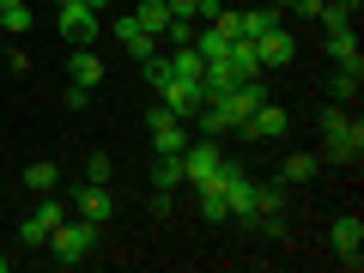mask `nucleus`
<instances>
[{"mask_svg":"<svg viewBox=\"0 0 364 273\" xmlns=\"http://www.w3.org/2000/svg\"><path fill=\"white\" fill-rule=\"evenodd\" d=\"M322 134H328V158H334V164H358L364 158V128H358V116H352L346 104L322 109Z\"/></svg>","mask_w":364,"mask_h":273,"instance_id":"1","label":"nucleus"},{"mask_svg":"<svg viewBox=\"0 0 364 273\" xmlns=\"http://www.w3.org/2000/svg\"><path fill=\"white\" fill-rule=\"evenodd\" d=\"M43 249H49L61 267H79V261L97 249V225H91V219H61V225L49 231V243H43Z\"/></svg>","mask_w":364,"mask_h":273,"instance_id":"2","label":"nucleus"},{"mask_svg":"<svg viewBox=\"0 0 364 273\" xmlns=\"http://www.w3.org/2000/svg\"><path fill=\"white\" fill-rule=\"evenodd\" d=\"M61 219H67V200L55 195V188H49V195H37V207H31V219L18 225V243H25V249H43V243H49V231H55Z\"/></svg>","mask_w":364,"mask_h":273,"instance_id":"3","label":"nucleus"},{"mask_svg":"<svg viewBox=\"0 0 364 273\" xmlns=\"http://www.w3.org/2000/svg\"><path fill=\"white\" fill-rule=\"evenodd\" d=\"M219 164H225V152L213 146V134H200V140H188V146H182V182L207 188V182L219 176Z\"/></svg>","mask_w":364,"mask_h":273,"instance_id":"4","label":"nucleus"},{"mask_svg":"<svg viewBox=\"0 0 364 273\" xmlns=\"http://www.w3.org/2000/svg\"><path fill=\"white\" fill-rule=\"evenodd\" d=\"M207 104V85H200V79H164V85H158V109H170V116H195V109Z\"/></svg>","mask_w":364,"mask_h":273,"instance_id":"5","label":"nucleus"},{"mask_svg":"<svg viewBox=\"0 0 364 273\" xmlns=\"http://www.w3.org/2000/svg\"><path fill=\"white\" fill-rule=\"evenodd\" d=\"M237 128H243L249 140H286V128H291V109H279V104L267 97V104H255L243 122H237Z\"/></svg>","mask_w":364,"mask_h":273,"instance_id":"6","label":"nucleus"},{"mask_svg":"<svg viewBox=\"0 0 364 273\" xmlns=\"http://www.w3.org/2000/svg\"><path fill=\"white\" fill-rule=\"evenodd\" d=\"M328 243H334V255L340 261H346V267H358V249H364V219H358V213H340V219L334 225H328Z\"/></svg>","mask_w":364,"mask_h":273,"instance_id":"7","label":"nucleus"},{"mask_svg":"<svg viewBox=\"0 0 364 273\" xmlns=\"http://www.w3.org/2000/svg\"><path fill=\"white\" fill-rule=\"evenodd\" d=\"M255 61L261 67H291V61H298V37H291L286 25L261 31V37H255Z\"/></svg>","mask_w":364,"mask_h":273,"instance_id":"8","label":"nucleus"},{"mask_svg":"<svg viewBox=\"0 0 364 273\" xmlns=\"http://www.w3.org/2000/svg\"><path fill=\"white\" fill-rule=\"evenodd\" d=\"M97 31H104V18L91 13V6H79V0L61 6V37L73 43V49H79V43H97Z\"/></svg>","mask_w":364,"mask_h":273,"instance_id":"9","label":"nucleus"},{"mask_svg":"<svg viewBox=\"0 0 364 273\" xmlns=\"http://www.w3.org/2000/svg\"><path fill=\"white\" fill-rule=\"evenodd\" d=\"M188 140H195V134H188V122H182V116L152 109V152H182Z\"/></svg>","mask_w":364,"mask_h":273,"instance_id":"10","label":"nucleus"},{"mask_svg":"<svg viewBox=\"0 0 364 273\" xmlns=\"http://www.w3.org/2000/svg\"><path fill=\"white\" fill-rule=\"evenodd\" d=\"M116 37H122V49H128L134 61L158 55V37H152V31H140V18H134V13H116Z\"/></svg>","mask_w":364,"mask_h":273,"instance_id":"11","label":"nucleus"},{"mask_svg":"<svg viewBox=\"0 0 364 273\" xmlns=\"http://www.w3.org/2000/svg\"><path fill=\"white\" fill-rule=\"evenodd\" d=\"M73 207H79V219H91L97 231H104V225H109V213H116V200H109V188H97V182H85Z\"/></svg>","mask_w":364,"mask_h":273,"instance_id":"12","label":"nucleus"},{"mask_svg":"<svg viewBox=\"0 0 364 273\" xmlns=\"http://www.w3.org/2000/svg\"><path fill=\"white\" fill-rule=\"evenodd\" d=\"M67 73H73V85H97V79H104V55L91 49V43H79V49L67 55Z\"/></svg>","mask_w":364,"mask_h":273,"instance_id":"13","label":"nucleus"},{"mask_svg":"<svg viewBox=\"0 0 364 273\" xmlns=\"http://www.w3.org/2000/svg\"><path fill=\"white\" fill-rule=\"evenodd\" d=\"M170 188H182V152L152 158V195H170Z\"/></svg>","mask_w":364,"mask_h":273,"instance_id":"14","label":"nucleus"},{"mask_svg":"<svg viewBox=\"0 0 364 273\" xmlns=\"http://www.w3.org/2000/svg\"><path fill=\"white\" fill-rule=\"evenodd\" d=\"M225 67H231L237 79L261 73V61H255V37H231V49H225Z\"/></svg>","mask_w":364,"mask_h":273,"instance_id":"15","label":"nucleus"},{"mask_svg":"<svg viewBox=\"0 0 364 273\" xmlns=\"http://www.w3.org/2000/svg\"><path fill=\"white\" fill-rule=\"evenodd\" d=\"M273 25H279V6H267V0L249 6V13H237V37H261V31H273Z\"/></svg>","mask_w":364,"mask_h":273,"instance_id":"16","label":"nucleus"},{"mask_svg":"<svg viewBox=\"0 0 364 273\" xmlns=\"http://www.w3.org/2000/svg\"><path fill=\"white\" fill-rule=\"evenodd\" d=\"M328 55H334L340 67H364V55H358V31H328Z\"/></svg>","mask_w":364,"mask_h":273,"instance_id":"17","label":"nucleus"},{"mask_svg":"<svg viewBox=\"0 0 364 273\" xmlns=\"http://www.w3.org/2000/svg\"><path fill=\"white\" fill-rule=\"evenodd\" d=\"M55 182H61V164H49V158H37V164H25V188H31V195H49Z\"/></svg>","mask_w":364,"mask_h":273,"instance_id":"18","label":"nucleus"},{"mask_svg":"<svg viewBox=\"0 0 364 273\" xmlns=\"http://www.w3.org/2000/svg\"><path fill=\"white\" fill-rule=\"evenodd\" d=\"M316 18H322L328 31H346L352 18H358V0H322V13H316Z\"/></svg>","mask_w":364,"mask_h":273,"instance_id":"19","label":"nucleus"},{"mask_svg":"<svg viewBox=\"0 0 364 273\" xmlns=\"http://www.w3.org/2000/svg\"><path fill=\"white\" fill-rule=\"evenodd\" d=\"M170 73H176V79H200V73H207V61H200L195 43H182V49L170 55Z\"/></svg>","mask_w":364,"mask_h":273,"instance_id":"20","label":"nucleus"},{"mask_svg":"<svg viewBox=\"0 0 364 273\" xmlns=\"http://www.w3.org/2000/svg\"><path fill=\"white\" fill-rule=\"evenodd\" d=\"M134 18H140V31L164 37V25H170V6H164V0H140V6H134Z\"/></svg>","mask_w":364,"mask_h":273,"instance_id":"21","label":"nucleus"},{"mask_svg":"<svg viewBox=\"0 0 364 273\" xmlns=\"http://www.w3.org/2000/svg\"><path fill=\"white\" fill-rule=\"evenodd\" d=\"M0 25L13 31V37H25L31 31V0H0Z\"/></svg>","mask_w":364,"mask_h":273,"instance_id":"22","label":"nucleus"},{"mask_svg":"<svg viewBox=\"0 0 364 273\" xmlns=\"http://www.w3.org/2000/svg\"><path fill=\"white\" fill-rule=\"evenodd\" d=\"M358 85H364V67H340L334 73V104H358Z\"/></svg>","mask_w":364,"mask_h":273,"instance_id":"23","label":"nucleus"},{"mask_svg":"<svg viewBox=\"0 0 364 273\" xmlns=\"http://www.w3.org/2000/svg\"><path fill=\"white\" fill-rule=\"evenodd\" d=\"M200 213H207V225H225V219H231V207H225V188H219V182H207V188H200Z\"/></svg>","mask_w":364,"mask_h":273,"instance_id":"24","label":"nucleus"},{"mask_svg":"<svg viewBox=\"0 0 364 273\" xmlns=\"http://www.w3.org/2000/svg\"><path fill=\"white\" fill-rule=\"evenodd\" d=\"M316 170H322V158H316V152H291V158H286V170H279V176H286V182H310Z\"/></svg>","mask_w":364,"mask_h":273,"instance_id":"25","label":"nucleus"},{"mask_svg":"<svg viewBox=\"0 0 364 273\" xmlns=\"http://www.w3.org/2000/svg\"><path fill=\"white\" fill-rule=\"evenodd\" d=\"M109 170H116V164H109V152H97V158L85 164V182H97V188H109Z\"/></svg>","mask_w":364,"mask_h":273,"instance_id":"26","label":"nucleus"},{"mask_svg":"<svg viewBox=\"0 0 364 273\" xmlns=\"http://www.w3.org/2000/svg\"><path fill=\"white\" fill-rule=\"evenodd\" d=\"M291 13H304V18H316V13H322V0H291Z\"/></svg>","mask_w":364,"mask_h":273,"instance_id":"27","label":"nucleus"},{"mask_svg":"<svg viewBox=\"0 0 364 273\" xmlns=\"http://www.w3.org/2000/svg\"><path fill=\"white\" fill-rule=\"evenodd\" d=\"M79 6H91L97 18H104V13H116V0H79Z\"/></svg>","mask_w":364,"mask_h":273,"instance_id":"28","label":"nucleus"},{"mask_svg":"<svg viewBox=\"0 0 364 273\" xmlns=\"http://www.w3.org/2000/svg\"><path fill=\"white\" fill-rule=\"evenodd\" d=\"M267 6H279V13H291V0H267Z\"/></svg>","mask_w":364,"mask_h":273,"instance_id":"29","label":"nucleus"},{"mask_svg":"<svg viewBox=\"0 0 364 273\" xmlns=\"http://www.w3.org/2000/svg\"><path fill=\"white\" fill-rule=\"evenodd\" d=\"M0 273H6V249H0Z\"/></svg>","mask_w":364,"mask_h":273,"instance_id":"30","label":"nucleus"},{"mask_svg":"<svg viewBox=\"0 0 364 273\" xmlns=\"http://www.w3.org/2000/svg\"><path fill=\"white\" fill-rule=\"evenodd\" d=\"M55 6H67V0H55Z\"/></svg>","mask_w":364,"mask_h":273,"instance_id":"31","label":"nucleus"},{"mask_svg":"<svg viewBox=\"0 0 364 273\" xmlns=\"http://www.w3.org/2000/svg\"><path fill=\"white\" fill-rule=\"evenodd\" d=\"M0 37H6V25H0Z\"/></svg>","mask_w":364,"mask_h":273,"instance_id":"32","label":"nucleus"}]
</instances>
